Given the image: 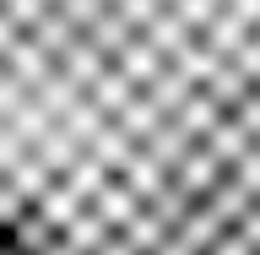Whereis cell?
I'll use <instances>...</instances> for the list:
<instances>
[{"label":"cell","mask_w":260,"mask_h":255,"mask_svg":"<svg viewBox=\"0 0 260 255\" xmlns=\"http://www.w3.org/2000/svg\"><path fill=\"white\" fill-rule=\"evenodd\" d=\"M49 185L98 255H260V0H22Z\"/></svg>","instance_id":"cell-1"}]
</instances>
